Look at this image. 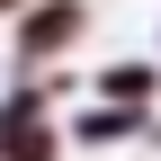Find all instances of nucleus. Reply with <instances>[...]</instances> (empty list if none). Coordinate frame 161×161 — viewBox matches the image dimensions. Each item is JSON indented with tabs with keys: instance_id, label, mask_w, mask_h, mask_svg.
Returning a JSON list of instances; mask_svg holds the SVG:
<instances>
[{
	"instance_id": "nucleus-2",
	"label": "nucleus",
	"mask_w": 161,
	"mask_h": 161,
	"mask_svg": "<svg viewBox=\"0 0 161 161\" xmlns=\"http://www.w3.org/2000/svg\"><path fill=\"white\" fill-rule=\"evenodd\" d=\"M80 27H90V0H27L9 27V54L18 63H54V54L80 45Z\"/></svg>"
},
{
	"instance_id": "nucleus-4",
	"label": "nucleus",
	"mask_w": 161,
	"mask_h": 161,
	"mask_svg": "<svg viewBox=\"0 0 161 161\" xmlns=\"http://www.w3.org/2000/svg\"><path fill=\"white\" fill-rule=\"evenodd\" d=\"M143 125H152V116H125V108H90L72 134H80V143H125V134H143Z\"/></svg>"
},
{
	"instance_id": "nucleus-1",
	"label": "nucleus",
	"mask_w": 161,
	"mask_h": 161,
	"mask_svg": "<svg viewBox=\"0 0 161 161\" xmlns=\"http://www.w3.org/2000/svg\"><path fill=\"white\" fill-rule=\"evenodd\" d=\"M72 80H27V90L0 98V161H63V125H54V98Z\"/></svg>"
},
{
	"instance_id": "nucleus-3",
	"label": "nucleus",
	"mask_w": 161,
	"mask_h": 161,
	"mask_svg": "<svg viewBox=\"0 0 161 161\" xmlns=\"http://www.w3.org/2000/svg\"><path fill=\"white\" fill-rule=\"evenodd\" d=\"M98 90V108H125V116H152V98H161V63H108L90 80Z\"/></svg>"
}]
</instances>
